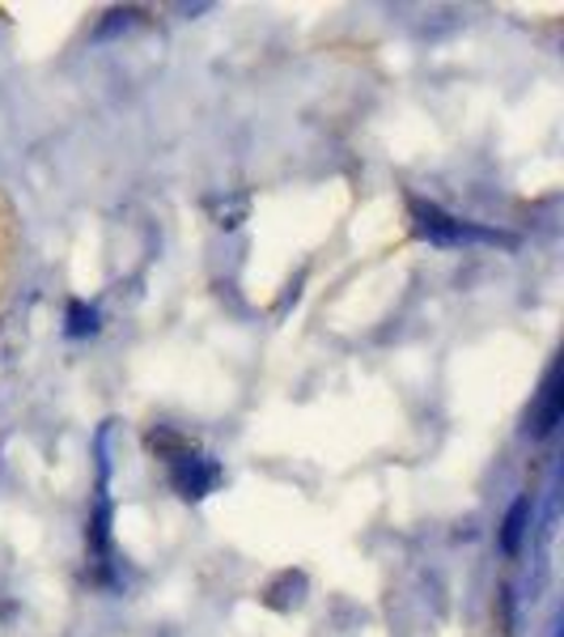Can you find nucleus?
<instances>
[{
  "instance_id": "20e7f679",
  "label": "nucleus",
  "mask_w": 564,
  "mask_h": 637,
  "mask_svg": "<svg viewBox=\"0 0 564 637\" xmlns=\"http://www.w3.org/2000/svg\"><path fill=\"white\" fill-rule=\"evenodd\" d=\"M561 421V391H556V375H547V387H543V408L535 417V434H552V425Z\"/></svg>"
},
{
  "instance_id": "39448f33",
  "label": "nucleus",
  "mask_w": 564,
  "mask_h": 637,
  "mask_svg": "<svg viewBox=\"0 0 564 637\" xmlns=\"http://www.w3.org/2000/svg\"><path fill=\"white\" fill-rule=\"evenodd\" d=\"M526 515H531V501H526V497H517L514 510H510V519H505V531H501V544H505V553H517V544H522V531H526Z\"/></svg>"
},
{
  "instance_id": "7ed1b4c3",
  "label": "nucleus",
  "mask_w": 564,
  "mask_h": 637,
  "mask_svg": "<svg viewBox=\"0 0 564 637\" xmlns=\"http://www.w3.org/2000/svg\"><path fill=\"white\" fill-rule=\"evenodd\" d=\"M9 268H13V212L0 200V293L9 285Z\"/></svg>"
},
{
  "instance_id": "423d86ee",
  "label": "nucleus",
  "mask_w": 564,
  "mask_h": 637,
  "mask_svg": "<svg viewBox=\"0 0 564 637\" xmlns=\"http://www.w3.org/2000/svg\"><path fill=\"white\" fill-rule=\"evenodd\" d=\"M72 336H81V331H94V310L85 315V307L81 302H72V324H69Z\"/></svg>"
},
{
  "instance_id": "f257e3e1",
  "label": "nucleus",
  "mask_w": 564,
  "mask_h": 637,
  "mask_svg": "<svg viewBox=\"0 0 564 637\" xmlns=\"http://www.w3.org/2000/svg\"><path fill=\"white\" fill-rule=\"evenodd\" d=\"M412 226L416 235L429 238L433 247H463V242H510V238L493 235V230H475L467 221L450 217L437 205H424V200H412Z\"/></svg>"
},
{
  "instance_id": "f03ea898",
  "label": "nucleus",
  "mask_w": 564,
  "mask_h": 637,
  "mask_svg": "<svg viewBox=\"0 0 564 637\" xmlns=\"http://www.w3.org/2000/svg\"><path fill=\"white\" fill-rule=\"evenodd\" d=\"M216 480H221V468H216L212 459H204V455H191L188 450L183 459L170 464V485L188 497V501L204 497L209 489H216Z\"/></svg>"
}]
</instances>
